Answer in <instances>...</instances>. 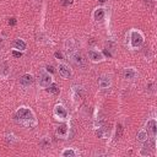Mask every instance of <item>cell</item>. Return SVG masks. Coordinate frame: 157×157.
<instances>
[{
    "label": "cell",
    "mask_w": 157,
    "mask_h": 157,
    "mask_svg": "<svg viewBox=\"0 0 157 157\" xmlns=\"http://www.w3.org/2000/svg\"><path fill=\"white\" fill-rule=\"evenodd\" d=\"M130 37H131V47L133 48H140L142 45L144 38L138 31H131Z\"/></svg>",
    "instance_id": "7a4b0ae2"
},
{
    "label": "cell",
    "mask_w": 157,
    "mask_h": 157,
    "mask_svg": "<svg viewBox=\"0 0 157 157\" xmlns=\"http://www.w3.org/2000/svg\"><path fill=\"white\" fill-rule=\"evenodd\" d=\"M98 85H100L101 88H107L110 85V78L107 76H102L100 78V81H98Z\"/></svg>",
    "instance_id": "7c38bea8"
},
{
    "label": "cell",
    "mask_w": 157,
    "mask_h": 157,
    "mask_svg": "<svg viewBox=\"0 0 157 157\" xmlns=\"http://www.w3.org/2000/svg\"><path fill=\"white\" fill-rule=\"evenodd\" d=\"M16 117H17L20 120H22V123L25 124V122H31L33 120V113L31 112L28 108H25V107H22V108H20L17 110V113H16Z\"/></svg>",
    "instance_id": "6da1fadb"
},
{
    "label": "cell",
    "mask_w": 157,
    "mask_h": 157,
    "mask_svg": "<svg viewBox=\"0 0 157 157\" xmlns=\"http://www.w3.org/2000/svg\"><path fill=\"white\" fill-rule=\"evenodd\" d=\"M146 130H147V134H150L151 138L155 139L156 133H157V124H156L155 119H151V120L147 122V124H146Z\"/></svg>",
    "instance_id": "3957f363"
},
{
    "label": "cell",
    "mask_w": 157,
    "mask_h": 157,
    "mask_svg": "<svg viewBox=\"0 0 157 157\" xmlns=\"http://www.w3.org/2000/svg\"><path fill=\"white\" fill-rule=\"evenodd\" d=\"M93 17L96 21H102L103 17H104V10L103 9H97L96 11H94L93 14Z\"/></svg>",
    "instance_id": "5bb4252c"
},
{
    "label": "cell",
    "mask_w": 157,
    "mask_h": 157,
    "mask_svg": "<svg viewBox=\"0 0 157 157\" xmlns=\"http://www.w3.org/2000/svg\"><path fill=\"white\" fill-rule=\"evenodd\" d=\"M32 82H33V76L30 75V74H25V75H22L20 77V84L22 86H25V87L32 85Z\"/></svg>",
    "instance_id": "5b68a950"
},
{
    "label": "cell",
    "mask_w": 157,
    "mask_h": 157,
    "mask_svg": "<svg viewBox=\"0 0 157 157\" xmlns=\"http://www.w3.org/2000/svg\"><path fill=\"white\" fill-rule=\"evenodd\" d=\"M71 1H70V0H61V4H63V5H68V4H70Z\"/></svg>",
    "instance_id": "603a6c76"
},
{
    "label": "cell",
    "mask_w": 157,
    "mask_h": 157,
    "mask_svg": "<svg viewBox=\"0 0 157 157\" xmlns=\"http://www.w3.org/2000/svg\"><path fill=\"white\" fill-rule=\"evenodd\" d=\"M54 113H55L57 117H59L60 119H65L67 118V115H68L67 110H65V108L63 106H57L55 109H54Z\"/></svg>",
    "instance_id": "ba28073f"
},
{
    "label": "cell",
    "mask_w": 157,
    "mask_h": 157,
    "mask_svg": "<svg viewBox=\"0 0 157 157\" xmlns=\"http://www.w3.org/2000/svg\"><path fill=\"white\" fill-rule=\"evenodd\" d=\"M12 55L16 57V58H20V57H22V53H21V52H16V51H14V52H12Z\"/></svg>",
    "instance_id": "ffe728a7"
},
{
    "label": "cell",
    "mask_w": 157,
    "mask_h": 157,
    "mask_svg": "<svg viewBox=\"0 0 157 157\" xmlns=\"http://www.w3.org/2000/svg\"><path fill=\"white\" fill-rule=\"evenodd\" d=\"M52 84V77L49 74H41V77H39V86L41 87H48L49 85Z\"/></svg>",
    "instance_id": "277c9868"
},
{
    "label": "cell",
    "mask_w": 157,
    "mask_h": 157,
    "mask_svg": "<svg viewBox=\"0 0 157 157\" xmlns=\"http://www.w3.org/2000/svg\"><path fill=\"white\" fill-rule=\"evenodd\" d=\"M103 53H104V55H106V57H108V58H110V57H112V54H110V53H109L108 51H104Z\"/></svg>",
    "instance_id": "cb8c5ba5"
},
{
    "label": "cell",
    "mask_w": 157,
    "mask_h": 157,
    "mask_svg": "<svg viewBox=\"0 0 157 157\" xmlns=\"http://www.w3.org/2000/svg\"><path fill=\"white\" fill-rule=\"evenodd\" d=\"M9 25H11V26H14V25H16V19L11 17V19L9 20Z\"/></svg>",
    "instance_id": "44dd1931"
},
{
    "label": "cell",
    "mask_w": 157,
    "mask_h": 157,
    "mask_svg": "<svg viewBox=\"0 0 157 157\" xmlns=\"http://www.w3.org/2000/svg\"><path fill=\"white\" fill-rule=\"evenodd\" d=\"M47 70H48V71H51V73H54L55 71V70L53 69V67H51V65H48V67H47Z\"/></svg>",
    "instance_id": "7402d4cb"
},
{
    "label": "cell",
    "mask_w": 157,
    "mask_h": 157,
    "mask_svg": "<svg viewBox=\"0 0 157 157\" xmlns=\"http://www.w3.org/2000/svg\"><path fill=\"white\" fill-rule=\"evenodd\" d=\"M48 92H51V93H58V92H59V88H58V86H57L55 84H52V85L48 86Z\"/></svg>",
    "instance_id": "2e32d148"
},
{
    "label": "cell",
    "mask_w": 157,
    "mask_h": 157,
    "mask_svg": "<svg viewBox=\"0 0 157 157\" xmlns=\"http://www.w3.org/2000/svg\"><path fill=\"white\" fill-rule=\"evenodd\" d=\"M122 134H123V126L120 125V124H118V125H117V133H115V138L120 139L122 138Z\"/></svg>",
    "instance_id": "ac0fdd59"
},
{
    "label": "cell",
    "mask_w": 157,
    "mask_h": 157,
    "mask_svg": "<svg viewBox=\"0 0 157 157\" xmlns=\"http://www.w3.org/2000/svg\"><path fill=\"white\" fill-rule=\"evenodd\" d=\"M136 76V71L133 68H128L124 70V77L128 78V80H131V78H135Z\"/></svg>",
    "instance_id": "8fae6325"
},
{
    "label": "cell",
    "mask_w": 157,
    "mask_h": 157,
    "mask_svg": "<svg viewBox=\"0 0 157 157\" xmlns=\"http://www.w3.org/2000/svg\"><path fill=\"white\" fill-rule=\"evenodd\" d=\"M14 47L16 49H20V51H25V49H26V43H25L22 39H16L14 42Z\"/></svg>",
    "instance_id": "9a60e30c"
},
{
    "label": "cell",
    "mask_w": 157,
    "mask_h": 157,
    "mask_svg": "<svg viewBox=\"0 0 157 157\" xmlns=\"http://www.w3.org/2000/svg\"><path fill=\"white\" fill-rule=\"evenodd\" d=\"M88 57H90V59L92 61H101V60H103L102 53L96 52V51H90L88 52Z\"/></svg>",
    "instance_id": "30bf717a"
},
{
    "label": "cell",
    "mask_w": 157,
    "mask_h": 157,
    "mask_svg": "<svg viewBox=\"0 0 157 157\" xmlns=\"http://www.w3.org/2000/svg\"><path fill=\"white\" fill-rule=\"evenodd\" d=\"M10 73V68H9V64L7 63H3L1 65H0V74H1L3 76H7Z\"/></svg>",
    "instance_id": "4fadbf2b"
},
{
    "label": "cell",
    "mask_w": 157,
    "mask_h": 157,
    "mask_svg": "<svg viewBox=\"0 0 157 157\" xmlns=\"http://www.w3.org/2000/svg\"><path fill=\"white\" fill-rule=\"evenodd\" d=\"M68 125L67 124H60V125L57 126V135L60 136V138H65L68 135Z\"/></svg>",
    "instance_id": "52a82bcc"
},
{
    "label": "cell",
    "mask_w": 157,
    "mask_h": 157,
    "mask_svg": "<svg viewBox=\"0 0 157 157\" xmlns=\"http://www.w3.org/2000/svg\"><path fill=\"white\" fill-rule=\"evenodd\" d=\"M146 138H147V134H146V131H140V133L138 134V140L139 141H145L146 140Z\"/></svg>",
    "instance_id": "e0dca14e"
},
{
    "label": "cell",
    "mask_w": 157,
    "mask_h": 157,
    "mask_svg": "<svg viewBox=\"0 0 157 157\" xmlns=\"http://www.w3.org/2000/svg\"><path fill=\"white\" fill-rule=\"evenodd\" d=\"M55 57H57V58H59V59H61V58H63L61 53H59V52H57V53H55Z\"/></svg>",
    "instance_id": "d4e9b609"
},
{
    "label": "cell",
    "mask_w": 157,
    "mask_h": 157,
    "mask_svg": "<svg viewBox=\"0 0 157 157\" xmlns=\"http://www.w3.org/2000/svg\"><path fill=\"white\" fill-rule=\"evenodd\" d=\"M71 57H73V60L75 61V63L77 64V65H80V67H84L85 65V63H86V60L84 59V57H82L80 53H74V54H71Z\"/></svg>",
    "instance_id": "9c48e42d"
},
{
    "label": "cell",
    "mask_w": 157,
    "mask_h": 157,
    "mask_svg": "<svg viewBox=\"0 0 157 157\" xmlns=\"http://www.w3.org/2000/svg\"><path fill=\"white\" fill-rule=\"evenodd\" d=\"M98 1H100L101 4H103V3H106V0H98Z\"/></svg>",
    "instance_id": "484cf974"
},
{
    "label": "cell",
    "mask_w": 157,
    "mask_h": 157,
    "mask_svg": "<svg viewBox=\"0 0 157 157\" xmlns=\"http://www.w3.org/2000/svg\"><path fill=\"white\" fill-rule=\"evenodd\" d=\"M63 155L64 157H74L75 156V151L74 150H65V151H63Z\"/></svg>",
    "instance_id": "d6986e66"
},
{
    "label": "cell",
    "mask_w": 157,
    "mask_h": 157,
    "mask_svg": "<svg viewBox=\"0 0 157 157\" xmlns=\"http://www.w3.org/2000/svg\"><path fill=\"white\" fill-rule=\"evenodd\" d=\"M58 69H59V74H60V75L63 76L64 78H69L70 76H71V71H70V69H69L65 64H59Z\"/></svg>",
    "instance_id": "8992f818"
}]
</instances>
